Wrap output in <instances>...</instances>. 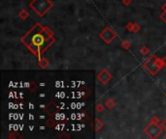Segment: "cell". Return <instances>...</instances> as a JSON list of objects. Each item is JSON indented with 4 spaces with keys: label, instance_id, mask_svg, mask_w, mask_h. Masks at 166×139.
<instances>
[{
    "label": "cell",
    "instance_id": "cell-1",
    "mask_svg": "<svg viewBox=\"0 0 166 139\" xmlns=\"http://www.w3.org/2000/svg\"><path fill=\"white\" fill-rule=\"evenodd\" d=\"M21 44L33 53L38 60L43 57V53L55 42L54 33L42 23H35L28 32L21 38Z\"/></svg>",
    "mask_w": 166,
    "mask_h": 139
},
{
    "label": "cell",
    "instance_id": "cell-2",
    "mask_svg": "<svg viewBox=\"0 0 166 139\" xmlns=\"http://www.w3.org/2000/svg\"><path fill=\"white\" fill-rule=\"evenodd\" d=\"M29 7L39 16H44L54 7V3L51 0H32Z\"/></svg>",
    "mask_w": 166,
    "mask_h": 139
},
{
    "label": "cell",
    "instance_id": "cell-3",
    "mask_svg": "<svg viewBox=\"0 0 166 139\" xmlns=\"http://www.w3.org/2000/svg\"><path fill=\"white\" fill-rule=\"evenodd\" d=\"M163 66L164 65H163L162 59L157 58L156 55H153V56H151L150 58H148V60H146L145 62L143 63V67L152 76H156Z\"/></svg>",
    "mask_w": 166,
    "mask_h": 139
},
{
    "label": "cell",
    "instance_id": "cell-4",
    "mask_svg": "<svg viewBox=\"0 0 166 139\" xmlns=\"http://www.w3.org/2000/svg\"><path fill=\"white\" fill-rule=\"evenodd\" d=\"M144 132H145L146 135L148 136L149 138L156 139V138L158 137L160 134H161V132H163V129H162L161 125H160L159 123L150 122V124H149L148 126L145 127Z\"/></svg>",
    "mask_w": 166,
    "mask_h": 139
},
{
    "label": "cell",
    "instance_id": "cell-5",
    "mask_svg": "<svg viewBox=\"0 0 166 139\" xmlns=\"http://www.w3.org/2000/svg\"><path fill=\"white\" fill-rule=\"evenodd\" d=\"M99 37L105 44H109L117 38V32H115V30L113 28L107 26L101 31V33L99 34Z\"/></svg>",
    "mask_w": 166,
    "mask_h": 139
},
{
    "label": "cell",
    "instance_id": "cell-6",
    "mask_svg": "<svg viewBox=\"0 0 166 139\" xmlns=\"http://www.w3.org/2000/svg\"><path fill=\"white\" fill-rule=\"evenodd\" d=\"M97 79L101 84L107 85L111 81V79H112V74L109 72V70L102 69L97 74Z\"/></svg>",
    "mask_w": 166,
    "mask_h": 139
},
{
    "label": "cell",
    "instance_id": "cell-7",
    "mask_svg": "<svg viewBox=\"0 0 166 139\" xmlns=\"http://www.w3.org/2000/svg\"><path fill=\"white\" fill-rule=\"evenodd\" d=\"M18 16H20V18H21V19H23V20H25V19L29 16V13L27 12V11H26L25 9H23V10L19 11Z\"/></svg>",
    "mask_w": 166,
    "mask_h": 139
},
{
    "label": "cell",
    "instance_id": "cell-8",
    "mask_svg": "<svg viewBox=\"0 0 166 139\" xmlns=\"http://www.w3.org/2000/svg\"><path fill=\"white\" fill-rule=\"evenodd\" d=\"M116 105V102L115 99H108L105 101V106H106L107 108H109V109H113V108L115 107Z\"/></svg>",
    "mask_w": 166,
    "mask_h": 139
},
{
    "label": "cell",
    "instance_id": "cell-9",
    "mask_svg": "<svg viewBox=\"0 0 166 139\" xmlns=\"http://www.w3.org/2000/svg\"><path fill=\"white\" fill-rule=\"evenodd\" d=\"M38 64H39V66L42 69H47L49 66V61L47 60L45 57H42L41 59L38 60Z\"/></svg>",
    "mask_w": 166,
    "mask_h": 139
},
{
    "label": "cell",
    "instance_id": "cell-10",
    "mask_svg": "<svg viewBox=\"0 0 166 139\" xmlns=\"http://www.w3.org/2000/svg\"><path fill=\"white\" fill-rule=\"evenodd\" d=\"M102 127H103V123H102V121L98 117H96L95 118V130L96 132H99Z\"/></svg>",
    "mask_w": 166,
    "mask_h": 139
},
{
    "label": "cell",
    "instance_id": "cell-11",
    "mask_svg": "<svg viewBox=\"0 0 166 139\" xmlns=\"http://www.w3.org/2000/svg\"><path fill=\"white\" fill-rule=\"evenodd\" d=\"M121 46L123 48V49H125V50H127V49H129V48L131 46V43L129 41L127 40H124L121 43Z\"/></svg>",
    "mask_w": 166,
    "mask_h": 139
},
{
    "label": "cell",
    "instance_id": "cell-12",
    "mask_svg": "<svg viewBox=\"0 0 166 139\" xmlns=\"http://www.w3.org/2000/svg\"><path fill=\"white\" fill-rule=\"evenodd\" d=\"M141 30V25L138 23H133V26H132V32L133 33H138L140 32Z\"/></svg>",
    "mask_w": 166,
    "mask_h": 139
},
{
    "label": "cell",
    "instance_id": "cell-13",
    "mask_svg": "<svg viewBox=\"0 0 166 139\" xmlns=\"http://www.w3.org/2000/svg\"><path fill=\"white\" fill-rule=\"evenodd\" d=\"M149 48H147V46H143V48H140V53L144 55V56H146V55H148L149 54Z\"/></svg>",
    "mask_w": 166,
    "mask_h": 139
},
{
    "label": "cell",
    "instance_id": "cell-14",
    "mask_svg": "<svg viewBox=\"0 0 166 139\" xmlns=\"http://www.w3.org/2000/svg\"><path fill=\"white\" fill-rule=\"evenodd\" d=\"M95 109H96V112H97V113H101L102 111L104 110V105H103V104H101L100 102H99V104H96Z\"/></svg>",
    "mask_w": 166,
    "mask_h": 139
},
{
    "label": "cell",
    "instance_id": "cell-15",
    "mask_svg": "<svg viewBox=\"0 0 166 139\" xmlns=\"http://www.w3.org/2000/svg\"><path fill=\"white\" fill-rule=\"evenodd\" d=\"M121 3H123L124 6H129L132 3V0H121Z\"/></svg>",
    "mask_w": 166,
    "mask_h": 139
},
{
    "label": "cell",
    "instance_id": "cell-16",
    "mask_svg": "<svg viewBox=\"0 0 166 139\" xmlns=\"http://www.w3.org/2000/svg\"><path fill=\"white\" fill-rule=\"evenodd\" d=\"M132 26H133V23L129 22V23H127V24H126L125 29H126V30H128L129 32H132Z\"/></svg>",
    "mask_w": 166,
    "mask_h": 139
},
{
    "label": "cell",
    "instance_id": "cell-17",
    "mask_svg": "<svg viewBox=\"0 0 166 139\" xmlns=\"http://www.w3.org/2000/svg\"><path fill=\"white\" fill-rule=\"evenodd\" d=\"M160 125H161L162 129H164V130H166V119H165V120H163L161 123H160Z\"/></svg>",
    "mask_w": 166,
    "mask_h": 139
},
{
    "label": "cell",
    "instance_id": "cell-18",
    "mask_svg": "<svg viewBox=\"0 0 166 139\" xmlns=\"http://www.w3.org/2000/svg\"><path fill=\"white\" fill-rule=\"evenodd\" d=\"M151 122H154V123H159V119H158V117L154 116V117H153V119L151 120Z\"/></svg>",
    "mask_w": 166,
    "mask_h": 139
},
{
    "label": "cell",
    "instance_id": "cell-19",
    "mask_svg": "<svg viewBox=\"0 0 166 139\" xmlns=\"http://www.w3.org/2000/svg\"><path fill=\"white\" fill-rule=\"evenodd\" d=\"M161 19L166 23V12H163L161 15Z\"/></svg>",
    "mask_w": 166,
    "mask_h": 139
},
{
    "label": "cell",
    "instance_id": "cell-20",
    "mask_svg": "<svg viewBox=\"0 0 166 139\" xmlns=\"http://www.w3.org/2000/svg\"><path fill=\"white\" fill-rule=\"evenodd\" d=\"M161 9H162V11H163V12H166V3L162 5Z\"/></svg>",
    "mask_w": 166,
    "mask_h": 139
},
{
    "label": "cell",
    "instance_id": "cell-21",
    "mask_svg": "<svg viewBox=\"0 0 166 139\" xmlns=\"http://www.w3.org/2000/svg\"><path fill=\"white\" fill-rule=\"evenodd\" d=\"M162 61H163V65H164V67H166V55H165L164 57H163Z\"/></svg>",
    "mask_w": 166,
    "mask_h": 139
},
{
    "label": "cell",
    "instance_id": "cell-22",
    "mask_svg": "<svg viewBox=\"0 0 166 139\" xmlns=\"http://www.w3.org/2000/svg\"><path fill=\"white\" fill-rule=\"evenodd\" d=\"M165 138H166V134H165Z\"/></svg>",
    "mask_w": 166,
    "mask_h": 139
}]
</instances>
